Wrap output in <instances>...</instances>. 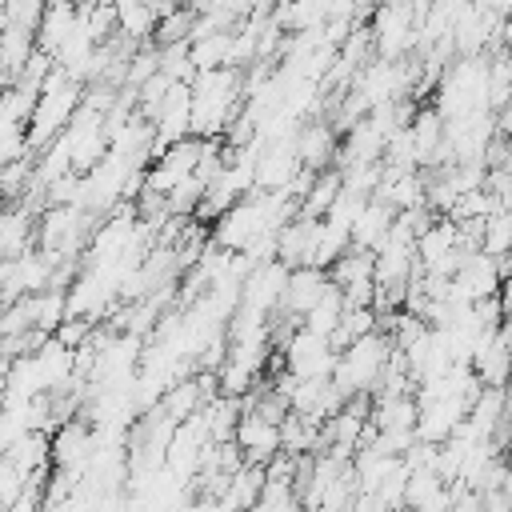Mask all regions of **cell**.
Wrapping results in <instances>:
<instances>
[{
  "mask_svg": "<svg viewBox=\"0 0 512 512\" xmlns=\"http://www.w3.org/2000/svg\"><path fill=\"white\" fill-rule=\"evenodd\" d=\"M392 208L388 204H380L376 196H368L364 200V208L356 212V220H352V228H348V244L352 248H376L380 240H384V232H388V224H392Z\"/></svg>",
  "mask_w": 512,
  "mask_h": 512,
  "instance_id": "obj_10",
  "label": "cell"
},
{
  "mask_svg": "<svg viewBox=\"0 0 512 512\" xmlns=\"http://www.w3.org/2000/svg\"><path fill=\"white\" fill-rule=\"evenodd\" d=\"M376 4H404V0H376Z\"/></svg>",
  "mask_w": 512,
  "mask_h": 512,
  "instance_id": "obj_16",
  "label": "cell"
},
{
  "mask_svg": "<svg viewBox=\"0 0 512 512\" xmlns=\"http://www.w3.org/2000/svg\"><path fill=\"white\" fill-rule=\"evenodd\" d=\"M388 356H392V340H388L380 328H372V332L348 340V344L336 352V364H332L328 380H332L336 392L348 400V396L368 392V388L376 384V376H380V368L388 364Z\"/></svg>",
  "mask_w": 512,
  "mask_h": 512,
  "instance_id": "obj_3",
  "label": "cell"
},
{
  "mask_svg": "<svg viewBox=\"0 0 512 512\" xmlns=\"http://www.w3.org/2000/svg\"><path fill=\"white\" fill-rule=\"evenodd\" d=\"M368 36H372V52H376L380 60L412 56L416 44H420V4H416V0H404V4H376V8H372Z\"/></svg>",
  "mask_w": 512,
  "mask_h": 512,
  "instance_id": "obj_4",
  "label": "cell"
},
{
  "mask_svg": "<svg viewBox=\"0 0 512 512\" xmlns=\"http://www.w3.org/2000/svg\"><path fill=\"white\" fill-rule=\"evenodd\" d=\"M8 364H12V360H8L4 352H0V384H4V372H8Z\"/></svg>",
  "mask_w": 512,
  "mask_h": 512,
  "instance_id": "obj_15",
  "label": "cell"
},
{
  "mask_svg": "<svg viewBox=\"0 0 512 512\" xmlns=\"http://www.w3.org/2000/svg\"><path fill=\"white\" fill-rule=\"evenodd\" d=\"M228 44H232V28L228 32H208V36H192L188 40V64L196 72L228 68Z\"/></svg>",
  "mask_w": 512,
  "mask_h": 512,
  "instance_id": "obj_11",
  "label": "cell"
},
{
  "mask_svg": "<svg viewBox=\"0 0 512 512\" xmlns=\"http://www.w3.org/2000/svg\"><path fill=\"white\" fill-rule=\"evenodd\" d=\"M192 92V136H224L236 112L244 108L240 68H212L188 80Z\"/></svg>",
  "mask_w": 512,
  "mask_h": 512,
  "instance_id": "obj_1",
  "label": "cell"
},
{
  "mask_svg": "<svg viewBox=\"0 0 512 512\" xmlns=\"http://www.w3.org/2000/svg\"><path fill=\"white\" fill-rule=\"evenodd\" d=\"M232 444L240 448V456L248 464H264L272 452H280V424H272V420L240 408L236 428H232Z\"/></svg>",
  "mask_w": 512,
  "mask_h": 512,
  "instance_id": "obj_7",
  "label": "cell"
},
{
  "mask_svg": "<svg viewBox=\"0 0 512 512\" xmlns=\"http://www.w3.org/2000/svg\"><path fill=\"white\" fill-rule=\"evenodd\" d=\"M324 288H328V272H324V268H308V264L288 268V280H284V292H280L276 312H288V316L300 320V316L320 300Z\"/></svg>",
  "mask_w": 512,
  "mask_h": 512,
  "instance_id": "obj_8",
  "label": "cell"
},
{
  "mask_svg": "<svg viewBox=\"0 0 512 512\" xmlns=\"http://www.w3.org/2000/svg\"><path fill=\"white\" fill-rule=\"evenodd\" d=\"M368 420L380 428H412L416 424V396L404 392V396H384V400H372V412Z\"/></svg>",
  "mask_w": 512,
  "mask_h": 512,
  "instance_id": "obj_13",
  "label": "cell"
},
{
  "mask_svg": "<svg viewBox=\"0 0 512 512\" xmlns=\"http://www.w3.org/2000/svg\"><path fill=\"white\" fill-rule=\"evenodd\" d=\"M508 240H512V216H508V208L488 212L484 216V228H480V252L504 256L508 252Z\"/></svg>",
  "mask_w": 512,
  "mask_h": 512,
  "instance_id": "obj_14",
  "label": "cell"
},
{
  "mask_svg": "<svg viewBox=\"0 0 512 512\" xmlns=\"http://www.w3.org/2000/svg\"><path fill=\"white\" fill-rule=\"evenodd\" d=\"M68 4H80V0H68Z\"/></svg>",
  "mask_w": 512,
  "mask_h": 512,
  "instance_id": "obj_17",
  "label": "cell"
},
{
  "mask_svg": "<svg viewBox=\"0 0 512 512\" xmlns=\"http://www.w3.org/2000/svg\"><path fill=\"white\" fill-rule=\"evenodd\" d=\"M36 248V212L20 200L0 204V260Z\"/></svg>",
  "mask_w": 512,
  "mask_h": 512,
  "instance_id": "obj_9",
  "label": "cell"
},
{
  "mask_svg": "<svg viewBox=\"0 0 512 512\" xmlns=\"http://www.w3.org/2000/svg\"><path fill=\"white\" fill-rule=\"evenodd\" d=\"M340 316H344V296H340L336 284H328V288L320 292V300L300 316V328H308V332H316V336H332L336 324H340Z\"/></svg>",
  "mask_w": 512,
  "mask_h": 512,
  "instance_id": "obj_12",
  "label": "cell"
},
{
  "mask_svg": "<svg viewBox=\"0 0 512 512\" xmlns=\"http://www.w3.org/2000/svg\"><path fill=\"white\" fill-rule=\"evenodd\" d=\"M336 148H340V140H336V128L328 120H300L292 132V152H296L300 168H308V172L332 168Z\"/></svg>",
  "mask_w": 512,
  "mask_h": 512,
  "instance_id": "obj_6",
  "label": "cell"
},
{
  "mask_svg": "<svg viewBox=\"0 0 512 512\" xmlns=\"http://www.w3.org/2000/svg\"><path fill=\"white\" fill-rule=\"evenodd\" d=\"M280 352V364L284 372H292L296 380H316V376H328L332 364H336V348L328 336H316L308 328H292V336L276 348Z\"/></svg>",
  "mask_w": 512,
  "mask_h": 512,
  "instance_id": "obj_5",
  "label": "cell"
},
{
  "mask_svg": "<svg viewBox=\"0 0 512 512\" xmlns=\"http://www.w3.org/2000/svg\"><path fill=\"white\" fill-rule=\"evenodd\" d=\"M80 96H84V84H76L60 68H52L40 80V92H36V104H32V116H28V152L32 156L64 132V124L80 108Z\"/></svg>",
  "mask_w": 512,
  "mask_h": 512,
  "instance_id": "obj_2",
  "label": "cell"
}]
</instances>
